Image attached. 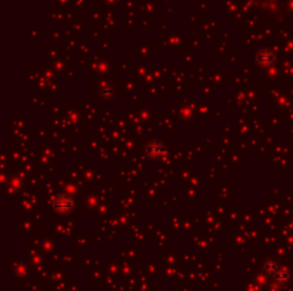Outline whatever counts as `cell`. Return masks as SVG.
<instances>
[{
    "mask_svg": "<svg viewBox=\"0 0 293 291\" xmlns=\"http://www.w3.org/2000/svg\"><path fill=\"white\" fill-rule=\"evenodd\" d=\"M73 206V200L69 196H59L55 200V208L59 213H68L70 211Z\"/></svg>",
    "mask_w": 293,
    "mask_h": 291,
    "instance_id": "6da1fadb",
    "label": "cell"
},
{
    "mask_svg": "<svg viewBox=\"0 0 293 291\" xmlns=\"http://www.w3.org/2000/svg\"><path fill=\"white\" fill-rule=\"evenodd\" d=\"M273 55L270 53V52H262V53H259L257 56V62L262 64V66H265V67H268V66H270L272 64V62H273Z\"/></svg>",
    "mask_w": 293,
    "mask_h": 291,
    "instance_id": "7a4b0ae2",
    "label": "cell"
}]
</instances>
